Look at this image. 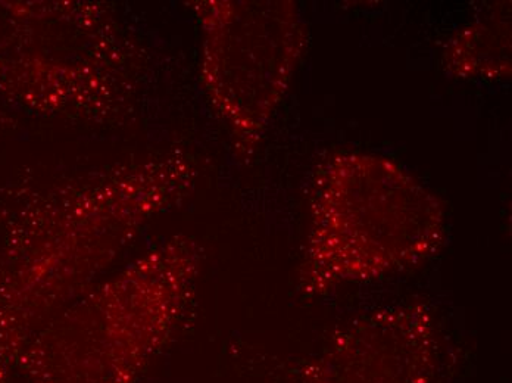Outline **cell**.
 <instances>
[{
  "mask_svg": "<svg viewBox=\"0 0 512 383\" xmlns=\"http://www.w3.org/2000/svg\"><path fill=\"white\" fill-rule=\"evenodd\" d=\"M446 211L435 192L392 158L330 154L309 189V233L299 272L304 297L382 279L435 257Z\"/></svg>",
  "mask_w": 512,
  "mask_h": 383,
  "instance_id": "6da1fadb",
  "label": "cell"
},
{
  "mask_svg": "<svg viewBox=\"0 0 512 383\" xmlns=\"http://www.w3.org/2000/svg\"><path fill=\"white\" fill-rule=\"evenodd\" d=\"M204 79L234 135L252 148L287 92L308 30L295 2H206Z\"/></svg>",
  "mask_w": 512,
  "mask_h": 383,
  "instance_id": "7a4b0ae2",
  "label": "cell"
},
{
  "mask_svg": "<svg viewBox=\"0 0 512 383\" xmlns=\"http://www.w3.org/2000/svg\"><path fill=\"white\" fill-rule=\"evenodd\" d=\"M437 333L423 302L392 305L334 333L301 383H432Z\"/></svg>",
  "mask_w": 512,
  "mask_h": 383,
  "instance_id": "3957f363",
  "label": "cell"
},
{
  "mask_svg": "<svg viewBox=\"0 0 512 383\" xmlns=\"http://www.w3.org/2000/svg\"><path fill=\"white\" fill-rule=\"evenodd\" d=\"M511 3L458 30L445 45L446 73L461 80L498 82L511 76Z\"/></svg>",
  "mask_w": 512,
  "mask_h": 383,
  "instance_id": "277c9868",
  "label": "cell"
}]
</instances>
